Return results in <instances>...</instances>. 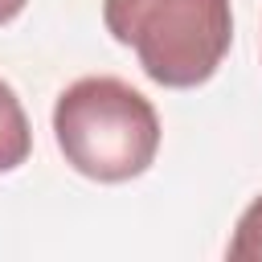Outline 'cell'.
I'll return each instance as SVG.
<instances>
[{"instance_id": "cell-1", "label": "cell", "mask_w": 262, "mask_h": 262, "mask_svg": "<svg viewBox=\"0 0 262 262\" xmlns=\"http://www.w3.org/2000/svg\"><path fill=\"white\" fill-rule=\"evenodd\" d=\"M53 139L78 176L98 184H123L156 164L160 115L131 82L90 74L57 94Z\"/></svg>"}, {"instance_id": "cell-2", "label": "cell", "mask_w": 262, "mask_h": 262, "mask_svg": "<svg viewBox=\"0 0 262 262\" xmlns=\"http://www.w3.org/2000/svg\"><path fill=\"white\" fill-rule=\"evenodd\" d=\"M106 33L168 86H205L233 45V0H102Z\"/></svg>"}, {"instance_id": "cell-3", "label": "cell", "mask_w": 262, "mask_h": 262, "mask_svg": "<svg viewBox=\"0 0 262 262\" xmlns=\"http://www.w3.org/2000/svg\"><path fill=\"white\" fill-rule=\"evenodd\" d=\"M33 151V131H29V115L16 98V90L0 78V172H12L29 160Z\"/></svg>"}, {"instance_id": "cell-4", "label": "cell", "mask_w": 262, "mask_h": 262, "mask_svg": "<svg viewBox=\"0 0 262 262\" xmlns=\"http://www.w3.org/2000/svg\"><path fill=\"white\" fill-rule=\"evenodd\" d=\"M225 254H229L233 262H262V196H254V201L246 205V213L237 217Z\"/></svg>"}, {"instance_id": "cell-5", "label": "cell", "mask_w": 262, "mask_h": 262, "mask_svg": "<svg viewBox=\"0 0 262 262\" xmlns=\"http://www.w3.org/2000/svg\"><path fill=\"white\" fill-rule=\"evenodd\" d=\"M25 4H29V0H0V25L16 20V16L25 12Z\"/></svg>"}]
</instances>
